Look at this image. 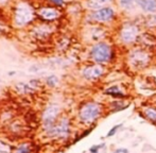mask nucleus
Segmentation results:
<instances>
[{"label":"nucleus","mask_w":156,"mask_h":153,"mask_svg":"<svg viewBox=\"0 0 156 153\" xmlns=\"http://www.w3.org/2000/svg\"><path fill=\"white\" fill-rule=\"evenodd\" d=\"M98 153H100V152H98Z\"/></svg>","instance_id":"a878e982"},{"label":"nucleus","mask_w":156,"mask_h":153,"mask_svg":"<svg viewBox=\"0 0 156 153\" xmlns=\"http://www.w3.org/2000/svg\"><path fill=\"white\" fill-rule=\"evenodd\" d=\"M71 134V121L67 116H63L57 120L53 129L47 133L49 137H54L59 139L68 138Z\"/></svg>","instance_id":"20e7f679"},{"label":"nucleus","mask_w":156,"mask_h":153,"mask_svg":"<svg viewBox=\"0 0 156 153\" xmlns=\"http://www.w3.org/2000/svg\"><path fill=\"white\" fill-rule=\"evenodd\" d=\"M116 151H118L119 153H129V149L127 148H118L116 149Z\"/></svg>","instance_id":"5701e85b"},{"label":"nucleus","mask_w":156,"mask_h":153,"mask_svg":"<svg viewBox=\"0 0 156 153\" xmlns=\"http://www.w3.org/2000/svg\"><path fill=\"white\" fill-rule=\"evenodd\" d=\"M120 4L122 5V7H127V9H129V7H132L133 4H134L135 0H119Z\"/></svg>","instance_id":"412c9836"},{"label":"nucleus","mask_w":156,"mask_h":153,"mask_svg":"<svg viewBox=\"0 0 156 153\" xmlns=\"http://www.w3.org/2000/svg\"><path fill=\"white\" fill-rule=\"evenodd\" d=\"M120 128H122V123H119V124H116V126H114L112 129H110V131L107 132V134H106V137H107V138H110V137L115 136L116 134H117V132L119 131Z\"/></svg>","instance_id":"6ab92c4d"},{"label":"nucleus","mask_w":156,"mask_h":153,"mask_svg":"<svg viewBox=\"0 0 156 153\" xmlns=\"http://www.w3.org/2000/svg\"><path fill=\"white\" fill-rule=\"evenodd\" d=\"M105 148V143H99V145H93V146L89 148V152L90 153H98L101 149Z\"/></svg>","instance_id":"aec40b11"},{"label":"nucleus","mask_w":156,"mask_h":153,"mask_svg":"<svg viewBox=\"0 0 156 153\" xmlns=\"http://www.w3.org/2000/svg\"><path fill=\"white\" fill-rule=\"evenodd\" d=\"M146 153H149V152H146Z\"/></svg>","instance_id":"bb28decb"},{"label":"nucleus","mask_w":156,"mask_h":153,"mask_svg":"<svg viewBox=\"0 0 156 153\" xmlns=\"http://www.w3.org/2000/svg\"><path fill=\"white\" fill-rule=\"evenodd\" d=\"M154 104L156 105V98H155V100H154Z\"/></svg>","instance_id":"b1692460"},{"label":"nucleus","mask_w":156,"mask_h":153,"mask_svg":"<svg viewBox=\"0 0 156 153\" xmlns=\"http://www.w3.org/2000/svg\"><path fill=\"white\" fill-rule=\"evenodd\" d=\"M119 86L118 85H113V86H110L108 88H106V89L104 90V95H106V96H110L112 97L114 94H116L117 92H119Z\"/></svg>","instance_id":"a211bd4d"},{"label":"nucleus","mask_w":156,"mask_h":153,"mask_svg":"<svg viewBox=\"0 0 156 153\" xmlns=\"http://www.w3.org/2000/svg\"><path fill=\"white\" fill-rule=\"evenodd\" d=\"M143 118H146L151 123L156 124V105H148L141 111Z\"/></svg>","instance_id":"9b49d317"},{"label":"nucleus","mask_w":156,"mask_h":153,"mask_svg":"<svg viewBox=\"0 0 156 153\" xmlns=\"http://www.w3.org/2000/svg\"><path fill=\"white\" fill-rule=\"evenodd\" d=\"M90 55L93 61L98 64L108 63L113 58V49L106 43H98L91 48Z\"/></svg>","instance_id":"7ed1b4c3"},{"label":"nucleus","mask_w":156,"mask_h":153,"mask_svg":"<svg viewBox=\"0 0 156 153\" xmlns=\"http://www.w3.org/2000/svg\"><path fill=\"white\" fill-rule=\"evenodd\" d=\"M105 72V68L103 67L102 65H91V66H88V67L84 68L83 72V77L86 79V80H89V81H93V80H97V79L101 78Z\"/></svg>","instance_id":"6e6552de"},{"label":"nucleus","mask_w":156,"mask_h":153,"mask_svg":"<svg viewBox=\"0 0 156 153\" xmlns=\"http://www.w3.org/2000/svg\"><path fill=\"white\" fill-rule=\"evenodd\" d=\"M33 19V10L27 3H20L16 7L14 13V21L16 26L22 27L26 26Z\"/></svg>","instance_id":"423d86ee"},{"label":"nucleus","mask_w":156,"mask_h":153,"mask_svg":"<svg viewBox=\"0 0 156 153\" xmlns=\"http://www.w3.org/2000/svg\"><path fill=\"white\" fill-rule=\"evenodd\" d=\"M15 153H33V148L30 143H21L15 149Z\"/></svg>","instance_id":"dca6fc26"},{"label":"nucleus","mask_w":156,"mask_h":153,"mask_svg":"<svg viewBox=\"0 0 156 153\" xmlns=\"http://www.w3.org/2000/svg\"><path fill=\"white\" fill-rule=\"evenodd\" d=\"M60 114H61V106L57 103H50L44 109L42 115V123L43 129L46 134L53 129V126L59 120Z\"/></svg>","instance_id":"f03ea898"},{"label":"nucleus","mask_w":156,"mask_h":153,"mask_svg":"<svg viewBox=\"0 0 156 153\" xmlns=\"http://www.w3.org/2000/svg\"><path fill=\"white\" fill-rule=\"evenodd\" d=\"M46 83L48 86H50V87H54V86H56V84L59 83V78L54 75H49V77H47V79H46Z\"/></svg>","instance_id":"f3484780"},{"label":"nucleus","mask_w":156,"mask_h":153,"mask_svg":"<svg viewBox=\"0 0 156 153\" xmlns=\"http://www.w3.org/2000/svg\"><path fill=\"white\" fill-rule=\"evenodd\" d=\"M125 101H123V100H121V101H112L108 104V106H110V111L113 113L115 112H120V111H124V109H127V107L130 106V104L131 103H124Z\"/></svg>","instance_id":"4468645a"},{"label":"nucleus","mask_w":156,"mask_h":153,"mask_svg":"<svg viewBox=\"0 0 156 153\" xmlns=\"http://www.w3.org/2000/svg\"><path fill=\"white\" fill-rule=\"evenodd\" d=\"M38 14L46 20H54L60 16V12L53 7H42L39 9Z\"/></svg>","instance_id":"9d476101"},{"label":"nucleus","mask_w":156,"mask_h":153,"mask_svg":"<svg viewBox=\"0 0 156 153\" xmlns=\"http://www.w3.org/2000/svg\"><path fill=\"white\" fill-rule=\"evenodd\" d=\"M15 89L17 90L19 94L22 95H30L32 92H35V87H33L31 84H28V83L19 82L15 85Z\"/></svg>","instance_id":"ddd939ff"},{"label":"nucleus","mask_w":156,"mask_h":153,"mask_svg":"<svg viewBox=\"0 0 156 153\" xmlns=\"http://www.w3.org/2000/svg\"><path fill=\"white\" fill-rule=\"evenodd\" d=\"M151 62V56L149 52L142 49L133 50L129 55V63L135 69H143Z\"/></svg>","instance_id":"39448f33"},{"label":"nucleus","mask_w":156,"mask_h":153,"mask_svg":"<svg viewBox=\"0 0 156 153\" xmlns=\"http://www.w3.org/2000/svg\"><path fill=\"white\" fill-rule=\"evenodd\" d=\"M142 10L149 13L156 12V0H136Z\"/></svg>","instance_id":"f8f14e48"},{"label":"nucleus","mask_w":156,"mask_h":153,"mask_svg":"<svg viewBox=\"0 0 156 153\" xmlns=\"http://www.w3.org/2000/svg\"><path fill=\"white\" fill-rule=\"evenodd\" d=\"M112 0H88L87 5L90 9H103L104 5H106L107 3H110Z\"/></svg>","instance_id":"2eb2a0df"},{"label":"nucleus","mask_w":156,"mask_h":153,"mask_svg":"<svg viewBox=\"0 0 156 153\" xmlns=\"http://www.w3.org/2000/svg\"><path fill=\"white\" fill-rule=\"evenodd\" d=\"M105 112V106L100 103V102L96 101H89L86 102L79 109V120L83 124L89 126L97 122L101 117L103 116Z\"/></svg>","instance_id":"f257e3e1"},{"label":"nucleus","mask_w":156,"mask_h":153,"mask_svg":"<svg viewBox=\"0 0 156 153\" xmlns=\"http://www.w3.org/2000/svg\"><path fill=\"white\" fill-rule=\"evenodd\" d=\"M114 10L110 9V7H103L100 10L96 11L93 13V19L97 20V21H101V22H106L108 20H110L114 17Z\"/></svg>","instance_id":"1a4fd4ad"},{"label":"nucleus","mask_w":156,"mask_h":153,"mask_svg":"<svg viewBox=\"0 0 156 153\" xmlns=\"http://www.w3.org/2000/svg\"><path fill=\"white\" fill-rule=\"evenodd\" d=\"M138 36V29L133 24H127L120 32V39L123 44H132Z\"/></svg>","instance_id":"0eeeda50"},{"label":"nucleus","mask_w":156,"mask_h":153,"mask_svg":"<svg viewBox=\"0 0 156 153\" xmlns=\"http://www.w3.org/2000/svg\"><path fill=\"white\" fill-rule=\"evenodd\" d=\"M50 1L56 5H63L64 4V0H50Z\"/></svg>","instance_id":"4be33fe9"},{"label":"nucleus","mask_w":156,"mask_h":153,"mask_svg":"<svg viewBox=\"0 0 156 153\" xmlns=\"http://www.w3.org/2000/svg\"><path fill=\"white\" fill-rule=\"evenodd\" d=\"M113 153H119V152H118V151H116V150H115V151H114V152H113Z\"/></svg>","instance_id":"393cba45"}]
</instances>
